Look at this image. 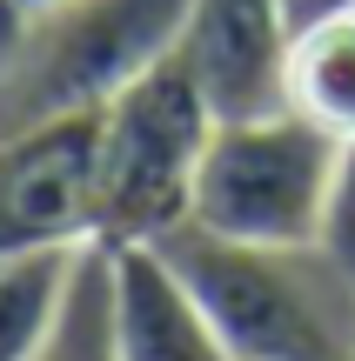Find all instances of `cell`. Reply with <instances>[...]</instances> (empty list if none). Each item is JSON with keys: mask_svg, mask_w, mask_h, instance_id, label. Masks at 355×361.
I'll use <instances>...</instances> for the list:
<instances>
[{"mask_svg": "<svg viewBox=\"0 0 355 361\" xmlns=\"http://www.w3.org/2000/svg\"><path fill=\"white\" fill-rule=\"evenodd\" d=\"M289 47L295 27L282 0H188L174 61L215 107V121L289 107Z\"/></svg>", "mask_w": 355, "mask_h": 361, "instance_id": "6", "label": "cell"}, {"mask_svg": "<svg viewBox=\"0 0 355 361\" xmlns=\"http://www.w3.org/2000/svg\"><path fill=\"white\" fill-rule=\"evenodd\" d=\"M40 361H121L114 295H107V247L101 241H88V255H80L67 314H61V328H54V341L40 348Z\"/></svg>", "mask_w": 355, "mask_h": 361, "instance_id": "10", "label": "cell"}, {"mask_svg": "<svg viewBox=\"0 0 355 361\" xmlns=\"http://www.w3.org/2000/svg\"><path fill=\"white\" fill-rule=\"evenodd\" d=\"M289 107L335 141H355V7L295 27L289 47Z\"/></svg>", "mask_w": 355, "mask_h": 361, "instance_id": "9", "label": "cell"}, {"mask_svg": "<svg viewBox=\"0 0 355 361\" xmlns=\"http://www.w3.org/2000/svg\"><path fill=\"white\" fill-rule=\"evenodd\" d=\"M355 7V0H282V13H289V27H308V20H329V13Z\"/></svg>", "mask_w": 355, "mask_h": 361, "instance_id": "12", "label": "cell"}, {"mask_svg": "<svg viewBox=\"0 0 355 361\" xmlns=\"http://www.w3.org/2000/svg\"><path fill=\"white\" fill-rule=\"evenodd\" d=\"M94 241V114L0 134V261Z\"/></svg>", "mask_w": 355, "mask_h": 361, "instance_id": "5", "label": "cell"}, {"mask_svg": "<svg viewBox=\"0 0 355 361\" xmlns=\"http://www.w3.org/2000/svg\"><path fill=\"white\" fill-rule=\"evenodd\" d=\"M208 134L215 107L174 54L94 107V241L128 247L181 228Z\"/></svg>", "mask_w": 355, "mask_h": 361, "instance_id": "3", "label": "cell"}, {"mask_svg": "<svg viewBox=\"0 0 355 361\" xmlns=\"http://www.w3.org/2000/svg\"><path fill=\"white\" fill-rule=\"evenodd\" d=\"M335 147L342 141L302 121L295 107L215 121L188 228L248 247H315L335 180Z\"/></svg>", "mask_w": 355, "mask_h": 361, "instance_id": "4", "label": "cell"}, {"mask_svg": "<svg viewBox=\"0 0 355 361\" xmlns=\"http://www.w3.org/2000/svg\"><path fill=\"white\" fill-rule=\"evenodd\" d=\"M88 241L74 247H27L0 261V361H40L74 295Z\"/></svg>", "mask_w": 355, "mask_h": 361, "instance_id": "8", "label": "cell"}, {"mask_svg": "<svg viewBox=\"0 0 355 361\" xmlns=\"http://www.w3.org/2000/svg\"><path fill=\"white\" fill-rule=\"evenodd\" d=\"M188 0H0V134L80 121L174 54Z\"/></svg>", "mask_w": 355, "mask_h": 361, "instance_id": "1", "label": "cell"}, {"mask_svg": "<svg viewBox=\"0 0 355 361\" xmlns=\"http://www.w3.org/2000/svg\"><path fill=\"white\" fill-rule=\"evenodd\" d=\"M315 247L335 261V274L355 288V141L335 147V180H329V207H322Z\"/></svg>", "mask_w": 355, "mask_h": 361, "instance_id": "11", "label": "cell"}, {"mask_svg": "<svg viewBox=\"0 0 355 361\" xmlns=\"http://www.w3.org/2000/svg\"><path fill=\"white\" fill-rule=\"evenodd\" d=\"M235 361H355V288L322 247H248L201 228L161 234Z\"/></svg>", "mask_w": 355, "mask_h": 361, "instance_id": "2", "label": "cell"}, {"mask_svg": "<svg viewBox=\"0 0 355 361\" xmlns=\"http://www.w3.org/2000/svg\"><path fill=\"white\" fill-rule=\"evenodd\" d=\"M107 295H114L121 361H235L181 268L161 255V241L107 247Z\"/></svg>", "mask_w": 355, "mask_h": 361, "instance_id": "7", "label": "cell"}, {"mask_svg": "<svg viewBox=\"0 0 355 361\" xmlns=\"http://www.w3.org/2000/svg\"><path fill=\"white\" fill-rule=\"evenodd\" d=\"M27 7H47V0H7V13H27Z\"/></svg>", "mask_w": 355, "mask_h": 361, "instance_id": "13", "label": "cell"}]
</instances>
